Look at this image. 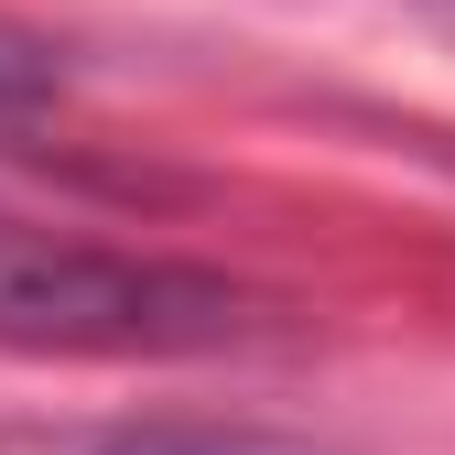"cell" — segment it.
Segmentation results:
<instances>
[{"instance_id":"6da1fadb","label":"cell","mask_w":455,"mask_h":455,"mask_svg":"<svg viewBox=\"0 0 455 455\" xmlns=\"http://www.w3.org/2000/svg\"><path fill=\"white\" fill-rule=\"evenodd\" d=\"M271 304L239 293L228 271L163 260V250H108L44 217H0V347L44 358H217L260 347Z\"/></svg>"},{"instance_id":"7a4b0ae2","label":"cell","mask_w":455,"mask_h":455,"mask_svg":"<svg viewBox=\"0 0 455 455\" xmlns=\"http://www.w3.org/2000/svg\"><path fill=\"white\" fill-rule=\"evenodd\" d=\"M87 455H304V444H271V434H217V423H120V434H98Z\"/></svg>"},{"instance_id":"3957f363","label":"cell","mask_w":455,"mask_h":455,"mask_svg":"<svg viewBox=\"0 0 455 455\" xmlns=\"http://www.w3.org/2000/svg\"><path fill=\"white\" fill-rule=\"evenodd\" d=\"M44 98H66V44L0 22V108H44Z\"/></svg>"}]
</instances>
